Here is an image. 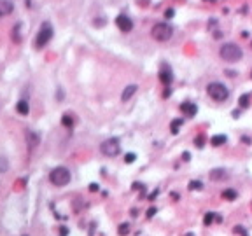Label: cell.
I'll return each instance as SVG.
<instances>
[{"label":"cell","mask_w":252,"mask_h":236,"mask_svg":"<svg viewBox=\"0 0 252 236\" xmlns=\"http://www.w3.org/2000/svg\"><path fill=\"white\" fill-rule=\"evenodd\" d=\"M135 158H137V156H135L133 152H130V154H126V156H124V161H126V163H133Z\"/></svg>","instance_id":"cb8c5ba5"},{"label":"cell","mask_w":252,"mask_h":236,"mask_svg":"<svg viewBox=\"0 0 252 236\" xmlns=\"http://www.w3.org/2000/svg\"><path fill=\"white\" fill-rule=\"evenodd\" d=\"M180 112L184 114V116H187V117H194L196 112H198V107H196L193 102H184V103L180 105Z\"/></svg>","instance_id":"9c48e42d"},{"label":"cell","mask_w":252,"mask_h":236,"mask_svg":"<svg viewBox=\"0 0 252 236\" xmlns=\"http://www.w3.org/2000/svg\"><path fill=\"white\" fill-rule=\"evenodd\" d=\"M238 198V193L235 189H224L222 191V200H228V201H235Z\"/></svg>","instance_id":"2e32d148"},{"label":"cell","mask_w":252,"mask_h":236,"mask_svg":"<svg viewBox=\"0 0 252 236\" xmlns=\"http://www.w3.org/2000/svg\"><path fill=\"white\" fill-rule=\"evenodd\" d=\"M250 77H252V72H250Z\"/></svg>","instance_id":"1f68e13d"},{"label":"cell","mask_w":252,"mask_h":236,"mask_svg":"<svg viewBox=\"0 0 252 236\" xmlns=\"http://www.w3.org/2000/svg\"><path fill=\"white\" fill-rule=\"evenodd\" d=\"M173 14H175L173 9H166V11H165V18H166V19H170V18H173Z\"/></svg>","instance_id":"d4e9b609"},{"label":"cell","mask_w":252,"mask_h":236,"mask_svg":"<svg viewBox=\"0 0 252 236\" xmlns=\"http://www.w3.org/2000/svg\"><path fill=\"white\" fill-rule=\"evenodd\" d=\"M16 110H18L19 116H28L30 114V105H28L26 100H19L18 105H16Z\"/></svg>","instance_id":"5bb4252c"},{"label":"cell","mask_w":252,"mask_h":236,"mask_svg":"<svg viewBox=\"0 0 252 236\" xmlns=\"http://www.w3.org/2000/svg\"><path fill=\"white\" fill-rule=\"evenodd\" d=\"M137 89H138L137 84H130V86H126L124 89H123V93H121V100H123V102H128V100L137 93Z\"/></svg>","instance_id":"8fae6325"},{"label":"cell","mask_w":252,"mask_h":236,"mask_svg":"<svg viewBox=\"0 0 252 236\" xmlns=\"http://www.w3.org/2000/svg\"><path fill=\"white\" fill-rule=\"evenodd\" d=\"M68 234V229H67V227H61V229H60V236H67Z\"/></svg>","instance_id":"83f0119b"},{"label":"cell","mask_w":252,"mask_h":236,"mask_svg":"<svg viewBox=\"0 0 252 236\" xmlns=\"http://www.w3.org/2000/svg\"><path fill=\"white\" fill-rule=\"evenodd\" d=\"M186 236H194V234H193V233H187V234H186Z\"/></svg>","instance_id":"4dcf8cb0"},{"label":"cell","mask_w":252,"mask_h":236,"mask_svg":"<svg viewBox=\"0 0 252 236\" xmlns=\"http://www.w3.org/2000/svg\"><path fill=\"white\" fill-rule=\"evenodd\" d=\"M154 213H156V208H151L149 212H147V217H152Z\"/></svg>","instance_id":"f546056e"},{"label":"cell","mask_w":252,"mask_h":236,"mask_svg":"<svg viewBox=\"0 0 252 236\" xmlns=\"http://www.w3.org/2000/svg\"><path fill=\"white\" fill-rule=\"evenodd\" d=\"M151 35H152L154 40L158 42H166L172 39V35H173V28L170 26L168 23H156L151 30Z\"/></svg>","instance_id":"5b68a950"},{"label":"cell","mask_w":252,"mask_h":236,"mask_svg":"<svg viewBox=\"0 0 252 236\" xmlns=\"http://www.w3.org/2000/svg\"><path fill=\"white\" fill-rule=\"evenodd\" d=\"M53 33H54V30H53V25L49 23V21H44L39 28V33L35 37V47L37 49H42L44 46H47V42L53 39Z\"/></svg>","instance_id":"3957f363"},{"label":"cell","mask_w":252,"mask_h":236,"mask_svg":"<svg viewBox=\"0 0 252 236\" xmlns=\"http://www.w3.org/2000/svg\"><path fill=\"white\" fill-rule=\"evenodd\" d=\"M203 189V184L200 180H191L189 182V191H200Z\"/></svg>","instance_id":"ffe728a7"},{"label":"cell","mask_w":252,"mask_h":236,"mask_svg":"<svg viewBox=\"0 0 252 236\" xmlns=\"http://www.w3.org/2000/svg\"><path fill=\"white\" fill-rule=\"evenodd\" d=\"M117 233H119V236L128 234V233H130V224H121V226H119V229H117Z\"/></svg>","instance_id":"603a6c76"},{"label":"cell","mask_w":252,"mask_h":236,"mask_svg":"<svg viewBox=\"0 0 252 236\" xmlns=\"http://www.w3.org/2000/svg\"><path fill=\"white\" fill-rule=\"evenodd\" d=\"M14 11V4L11 0H0V18L2 16H9Z\"/></svg>","instance_id":"30bf717a"},{"label":"cell","mask_w":252,"mask_h":236,"mask_svg":"<svg viewBox=\"0 0 252 236\" xmlns=\"http://www.w3.org/2000/svg\"><path fill=\"white\" fill-rule=\"evenodd\" d=\"M207 93L214 102H226L229 98V89L222 82H210L207 86Z\"/></svg>","instance_id":"277c9868"},{"label":"cell","mask_w":252,"mask_h":236,"mask_svg":"<svg viewBox=\"0 0 252 236\" xmlns=\"http://www.w3.org/2000/svg\"><path fill=\"white\" fill-rule=\"evenodd\" d=\"M49 180H51V184H53V186H56V187H65V186L70 182V172H68V168L56 166L54 170H51V173H49Z\"/></svg>","instance_id":"7a4b0ae2"},{"label":"cell","mask_w":252,"mask_h":236,"mask_svg":"<svg viewBox=\"0 0 252 236\" xmlns=\"http://www.w3.org/2000/svg\"><path fill=\"white\" fill-rule=\"evenodd\" d=\"M9 172V161L5 156H0V173H5Z\"/></svg>","instance_id":"d6986e66"},{"label":"cell","mask_w":252,"mask_h":236,"mask_svg":"<svg viewBox=\"0 0 252 236\" xmlns=\"http://www.w3.org/2000/svg\"><path fill=\"white\" fill-rule=\"evenodd\" d=\"M26 142L28 145H30V149H35V147L39 145V142H40V137H39V133L32 131V130H28L26 131Z\"/></svg>","instance_id":"7c38bea8"},{"label":"cell","mask_w":252,"mask_h":236,"mask_svg":"<svg viewBox=\"0 0 252 236\" xmlns=\"http://www.w3.org/2000/svg\"><path fill=\"white\" fill-rule=\"evenodd\" d=\"M116 26L123 32V33H128V32H131L133 30V21L130 16H126V14H119L117 18H116Z\"/></svg>","instance_id":"52a82bcc"},{"label":"cell","mask_w":252,"mask_h":236,"mask_svg":"<svg viewBox=\"0 0 252 236\" xmlns=\"http://www.w3.org/2000/svg\"><path fill=\"white\" fill-rule=\"evenodd\" d=\"M180 128H182V119H173V121H172V124H170L172 133H173V135H177V133L180 131Z\"/></svg>","instance_id":"ac0fdd59"},{"label":"cell","mask_w":252,"mask_h":236,"mask_svg":"<svg viewBox=\"0 0 252 236\" xmlns=\"http://www.w3.org/2000/svg\"><path fill=\"white\" fill-rule=\"evenodd\" d=\"M219 56L222 58L224 61L228 63H236L243 58V51L240 46L233 44V42H228V44H222L221 49H219Z\"/></svg>","instance_id":"6da1fadb"},{"label":"cell","mask_w":252,"mask_h":236,"mask_svg":"<svg viewBox=\"0 0 252 236\" xmlns=\"http://www.w3.org/2000/svg\"><path fill=\"white\" fill-rule=\"evenodd\" d=\"M61 124L65 126V128H72V126H74V117H72V114H68V112H67V114H63V117H61Z\"/></svg>","instance_id":"e0dca14e"},{"label":"cell","mask_w":252,"mask_h":236,"mask_svg":"<svg viewBox=\"0 0 252 236\" xmlns=\"http://www.w3.org/2000/svg\"><path fill=\"white\" fill-rule=\"evenodd\" d=\"M100 151L107 158H114V156H117L121 152V144H119L117 138H107L100 144Z\"/></svg>","instance_id":"8992f818"},{"label":"cell","mask_w":252,"mask_h":236,"mask_svg":"<svg viewBox=\"0 0 252 236\" xmlns=\"http://www.w3.org/2000/svg\"><path fill=\"white\" fill-rule=\"evenodd\" d=\"M159 81L163 86H170L172 84V81H173V74H172V68L168 67V65H161L159 68Z\"/></svg>","instance_id":"ba28073f"},{"label":"cell","mask_w":252,"mask_h":236,"mask_svg":"<svg viewBox=\"0 0 252 236\" xmlns=\"http://www.w3.org/2000/svg\"><path fill=\"white\" fill-rule=\"evenodd\" d=\"M226 177H228V173H226V170H222V168H215V170L210 172V180L219 182V180H224Z\"/></svg>","instance_id":"4fadbf2b"},{"label":"cell","mask_w":252,"mask_h":236,"mask_svg":"<svg viewBox=\"0 0 252 236\" xmlns=\"http://www.w3.org/2000/svg\"><path fill=\"white\" fill-rule=\"evenodd\" d=\"M194 144H196L198 147H203V137H198V138L194 140Z\"/></svg>","instance_id":"484cf974"},{"label":"cell","mask_w":252,"mask_h":236,"mask_svg":"<svg viewBox=\"0 0 252 236\" xmlns=\"http://www.w3.org/2000/svg\"><path fill=\"white\" fill-rule=\"evenodd\" d=\"M214 219H215V213H214V212H208V213L205 215V219H203V224H205V226H210V224L214 222Z\"/></svg>","instance_id":"7402d4cb"},{"label":"cell","mask_w":252,"mask_h":236,"mask_svg":"<svg viewBox=\"0 0 252 236\" xmlns=\"http://www.w3.org/2000/svg\"><path fill=\"white\" fill-rule=\"evenodd\" d=\"M89 191H93V193L98 191V186H96V184H89Z\"/></svg>","instance_id":"f1b7e54d"},{"label":"cell","mask_w":252,"mask_h":236,"mask_svg":"<svg viewBox=\"0 0 252 236\" xmlns=\"http://www.w3.org/2000/svg\"><path fill=\"white\" fill-rule=\"evenodd\" d=\"M249 100H250V95H242L240 100H238V102H240V107H242V109H247V107H249Z\"/></svg>","instance_id":"44dd1931"},{"label":"cell","mask_w":252,"mask_h":236,"mask_svg":"<svg viewBox=\"0 0 252 236\" xmlns=\"http://www.w3.org/2000/svg\"><path fill=\"white\" fill-rule=\"evenodd\" d=\"M226 142H228V137H226V135H215V137L210 138V144H212L214 147H221V145H224Z\"/></svg>","instance_id":"9a60e30c"},{"label":"cell","mask_w":252,"mask_h":236,"mask_svg":"<svg viewBox=\"0 0 252 236\" xmlns=\"http://www.w3.org/2000/svg\"><path fill=\"white\" fill-rule=\"evenodd\" d=\"M235 233H240L242 236H247V233H245L243 229H242V226H236V229H235Z\"/></svg>","instance_id":"4316f807"}]
</instances>
